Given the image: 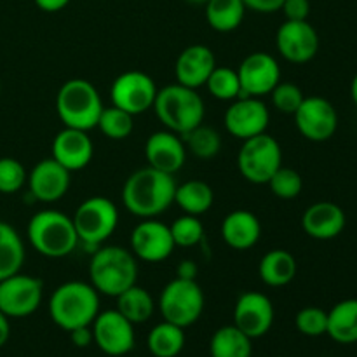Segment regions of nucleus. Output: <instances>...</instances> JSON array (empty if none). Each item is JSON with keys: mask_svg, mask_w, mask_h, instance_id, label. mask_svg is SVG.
<instances>
[{"mask_svg": "<svg viewBox=\"0 0 357 357\" xmlns=\"http://www.w3.org/2000/svg\"><path fill=\"white\" fill-rule=\"evenodd\" d=\"M176 180L155 167H142L126 180L122 204L138 218H157L174 204Z\"/></svg>", "mask_w": 357, "mask_h": 357, "instance_id": "nucleus-1", "label": "nucleus"}, {"mask_svg": "<svg viewBox=\"0 0 357 357\" xmlns=\"http://www.w3.org/2000/svg\"><path fill=\"white\" fill-rule=\"evenodd\" d=\"M100 314V293L91 282L68 281L59 284L49 298V316L65 331L91 326Z\"/></svg>", "mask_w": 357, "mask_h": 357, "instance_id": "nucleus-2", "label": "nucleus"}, {"mask_svg": "<svg viewBox=\"0 0 357 357\" xmlns=\"http://www.w3.org/2000/svg\"><path fill=\"white\" fill-rule=\"evenodd\" d=\"M138 281V261L131 250L100 246L89 261V282L100 295L117 298Z\"/></svg>", "mask_w": 357, "mask_h": 357, "instance_id": "nucleus-3", "label": "nucleus"}, {"mask_svg": "<svg viewBox=\"0 0 357 357\" xmlns=\"http://www.w3.org/2000/svg\"><path fill=\"white\" fill-rule=\"evenodd\" d=\"M152 108L164 128L180 136L201 126L206 117L204 100L197 89L181 86L178 82L157 91Z\"/></svg>", "mask_w": 357, "mask_h": 357, "instance_id": "nucleus-4", "label": "nucleus"}, {"mask_svg": "<svg viewBox=\"0 0 357 357\" xmlns=\"http://www.w3.org/2000/svg\"><path fill=\"white\" fill-rule=\"evenodd\" d=\"M28 243L45 258H65L79 246L72 216L56 209H42L28 222Z\"/></svg>", "mask_w": 357, "mask_h": 357, "instance_id": "nucleus-5", "label": "nucleus"}, {"mask_svg": "<svg viewBox=\"0 0 357 357\" xmlns=\"http://www.w3.org/2000/svg\"><path fill=\"white\" fill-rule=\"evenodd\" d=\"M105 105L100 91L86 79H70L56 94V112L65 128L87 131L98 126Z\"/></svg>", "mask_w": 357, "mask_h": 357, "instance_id": "nucleus-6", "label": "nucleus"}, {"mask_svg": "<svg viewBox=\"0 0 357 357\" xmlns=\"http://www.w3.org/2000/svg\"><path fill=\"white\" fill-rule=\"evenodd\" d=\"M72 220L79 243L93 255L117 229L119 209L108 197L94 195L75 209Z\"/></svg>", "mask_w": 357, "mask_h": 357, "instance_id": "nucleus-7", "label": "nucleus"}, {"mask_svg": "<svg viewBox=\"0 0 357 357\" xmlns=\"http://www.w3.org/2000/svg\"><path fill=\"white\" fill-rule=\"evenodd\" d=\"M157 307L164 321L185 330L201 319L206 307V296L197 281L174 278L160 291Z\"/></svg>", "mask_w": 357, "mask_h": 357, "instance_id": "nucleus-8", "label": "nucleus"}, {"mask_svg": "<svg viewBox=\"0 0 357 357\" xmlns=\"http://www.w3.org/2000/svg\"><path fill=\"white\" fill-rule=\"evenodd\" d=\"M281 166L282 149L274 136L261 132L244 139L237 155V167L244 180L255 185H267Z\"/></svg>", "mask_w": 357, "mask_h": 357, "instance_id": "nucleus-9", "label": "nucleus"}, {"mask_svg": "<svg viewBox=\"0 0 357 357\" xmlns=\"http://www.w3.org/2000/svg\"><path fill=\"white\" fill-rule=\"evenodd\" d=\"M157 91L159 89L149 73L129 70L115 77L112 82V105L131 115H142L153 107Z\"/></svg>", "mask_w": 357, "mask_h": 357, "instance_id": "nucleus-10", "label": "nucleus"}, {"mask_svg": "<svg viewBox=\"0 0 357 357\" xmlns=\"http://www.w3.org/2000/svg\"><path fill=\"white\" fill-rule=\"evenodd\" d=\"M44 284L40 279L17 274L0 281V312L7 317H28L40 307Z\"/></svg>", "mask_w": 357, "mask_h": 357, "instance_id": "nucleus-11", "label": "nucleus"}, {"mask_svg": "<svg viewBox=\"0 0 357 357\" xmlns=\"http://www.w3.org/2000/svg\"><path fill=\"white\" fill-rule=\"evenodd\" d=\"M129 246L136 260L160 264L173 255L176 244L171 236L169 225L155 218H146L132 229Z\"/></svg>", "mask_w": 357, "mask_h": 357, "instance_id": "nucleus-12", "label": "nucleus"}, {"mask_svg": "<svg viewBox=\"0 0 357 357\" xmlns=\"http://www.w3.org/2000/svg\"><path fill=\"white\" fill-rule=\"evenodd\" d=\"M271 122V112L261 98L241 96L230 101L223 115L225 129L237 139H248L267 132Z\"/></svg>", "mask_w": 357, "mask_h": 357, "instance_id": "nucleus-13", "label": "nucleus"}, {"mask_svg": "<svg viewBox=\"0 0 357 357\" xmlns=\"http://www.w3.org/2000/svg\"><path fill=\"white\" fill-rule=\"evenodd\" d=\"M94 344L103 354L121 357L135 347V324L129 323L117 309L105 310L91 324Z\"/></svg>", "mask_w": 357, "mask_h": 357, "instance_id": "nucleus-14", "label": "nucleus"}, {"mask_svg": "<svg viewBox=\"0 0 357 357\" xmlns=\"http://www.w3.org/2000/svg\"><path fill=\"white\" fill-rule=\"evenodd\" d=\"M296 129L310 142H326L338 128V114L333 103L321 96H305L293 114Z\"/></svg>", "mask_w": 357, "mask_h": 357, "instance_id": "nucleus-15", "label": "nucleus"}, {"mask_svg": "<svg viewBox=\"0 0 357 357\" xmlns=\"http://www.w3.org/2000/svg\"><path fill=\"white\" fill-rule=\"evenodd\" d=\"M243 96L261 98L272 93L281 82V66L271 52L257 51L248 54L237 68Z\"/></svg>", "mask_w": 357, "mask_h": 357, "instance_id": "nucleus-16", "label": "nucleus"}, {"mask_svg": "<svg viewBox=\"0 0 357 357\" xmlns=\"http://www.w3.org/2000/svg\"><path fill=\"white\" fill-rule=\"evenodd\" d=\"M275 319L274 303L265 293L246 291L234 307V326L255 340L271 331Z\"/></svg>", "mask_w": 357, "mask_h": 357, "instance_id": "nucleus-17", "label": "nucleus"}, {"mask_svg": "<svg viewBox=\"0 0 357 357\" xmlns=\"http://www.w3.org/2000/svg\"><path fill=\"white\" fill-rule=\"evenodd\" d=\"M278 51L286 61L302 65L316 58L319 51V35L309 21H288L275 33Z\"/></svg>", "mask_w": 357, "mask_h": 357, "instance_id": "nucleus-18", "label": "nucleus"}, {"mask_svg": "<svg viewBox=\"0 0 357 357\" xmlns=\"http://www.w3.org/2000/svg\"><path fill=\"white\" fill-rule=\"evenodd\" d=\"M72 173L52 157L40 160L28 174V192L38 202H56L68 194Z\"/></svg>", "mask_w": 357, "mask_h": 357, "instance_id": "nucleus-19", "label": "nucleus"}, {"mask_svg": "<svg viewBox=\"0 0 357 357\" xmlns=\"http://www.w3.org/2000/svg\"><path fill=\"white\" fill-rule=\"evenodd\" d=\"M51 157L70 173L87 167L94 157V143L89 132L73 128L61 129L52 139Z\"/></svg>", "mask_w": 357, "mask_h": 357, "instance_id": "nucleus-20", "label": "nucleus"}, {"mask_svg": "<svg viewBox=\"0 0 357 357\" xmlns=\"http://www.w3.org/2000/svg\"><path fill=\"white\" fill-rule=\"evenodd\" d=\"M145 159L150 167L176 174L187 160V146L183 138L173 131H155L145 143Z\"/></svg>", "mask_w": 357, "mask_h": 357, "instance_id": "nucleus-21", "label": "nucleus"}, {"mask_svg": "<svg viewBox=\"0 0 357 357\" xmlns=\"http://www.w3.org/2000/svg\"><path fill=\"white\" fill-rule=\"evenodd\" d=\"M215 66V52L208 45H188L176 58V65H174L176 82L181 86L192 87V89H199V87L206 86Z\"/></svg>", "mask_w": 357, "mask_h": 357, "instance_id": "nucleus-22", "label": "nucleus"}, {"mask_svg": "<svg viewBox=\"0 0 357 357\" xmlns=\"http://www.w3.org/2000/svg\"><path fill=\"white\" fill-rule=\"evenodd\" d=\"M302 227L307 236L312 237V239H335L345 229V213L335 202H314L303 213Z\"/></svg>", "mask_w": 357, "mask_h": 357, "instance_id": "nucleus-23", "label": "nucleus"}, {"mask_svg": "<svg viewBox=\"0 0 357 357\" xmlns=\"http://www.w3.org/2000/svg\"><path fill=\"white\" fill-rule=\"evenodd\" d=\"M222 237L229 248L236 251H248L261 237V223L255 213L248 209L230 211L222 222Z\"/></svg>", "mask_w": 357, "mask_h": 357, "instance_id": "nucleus-24", "label": "nucleus"}, {"mask_svg": "<svg viewBox=\"0 0 357 357\" xmlns=\"http://www.w3.org/2000/svg\"><path fill=\"white\" fill-rule=\"evenodd\" d=\"M296 271H298V265H296L295 257L286 250L268 251L258 265V275L271 288L288 286L296 278Z\"/></svg>", "mask_w": 357, "mask_h": 357, "instance_id": "nucleus-25", "label": "nucleus"}, {"mask_svg": "<svg viewBox=\"0 0 357 357\" xmlns=\"http://www.w3.org/2000/svg\"><path fill=\"white\" fill-rule=\"evenodd\" d=\"M335 342L351 345L357 342V298H349L338 302L328 312V330Z\"/></svg>", "mask_w": 357, "mask_h": 357, "instance_id": "nucleus-26", "label": "nucleus"}, {"mask_svg": "<svg viewBox=\"0 0 357 357\" xmlns=\"http://www.w3.org/2000/svg\"><path fill=\"white\" fill-rule=\"evenodd\" d=\"M215 192L206 181L190 180L176 185L174 192V204L180 206L185 215L201 216L213 208Z\"/></svg>", "mask_w": 357, "mask_h": 357, "instance_id": "nucleus-27", "label": "nucleus"}, {"mask_svg": "<svg viewBox=\"0 0 357 357\" xmlns=\"http://www.w3.org/2000/svg\"><path fill=\"white\" fill-rule=\"evenodd\" d=\"M248 335H244L234 324L222 326L213 333L209 342V354L211 357H251L253 344Z\"/></svg>", "mask_w": 357, "mask_h": 357, "instance_id": "nucleus-28", "label": "nucleus"}, {"mask_svg": "<svg viewBox=\"0 0 357 357\" xmlns=\"http://www.w3.org/2000/svg\"><path fill=\"white\" fill-rule=\"evenodd\" d=\"M204 6L208 24L220 33L237 30L248 10L243 0H208Z\"/></svg>", "mask_w": 357, "mask_h": 357, "instance_id": "nucleus-29", "label": "nucleus"}, {"mask_svg": "<svg viewBox=\"0 0 357 357\" xmlns=\"http://www.w3.org/2000/svg\"><path fill=\"white\" fill-rule=\"evenodd\" d=\"M24 264V244L9 223L0 222V281L21 272Z\"/></svg>", "mask_w": 357, "mask_h": 357, "instance_id": "nucleus-30", "label": "nucleus"}, {"mask_svg": "<svg viewBox=\"0 0 357 357\" xmlns=\"http://www.w3.org/2000/svg\"><path fill=\"white\" fill-rule=\"evenodd\" d=\"M146 347L153 357H178L185 347V330L162 321L150 330Z\"/></svg>", "mask_w": 357, "mask_h": 357, "instance_id": "nucleus-31", "label": "nucleus"}, {"mask_svg": "<svg viewBox=\"0 0 357 357\" xmlns=\"http://www.w3.org/2000/svg\"><path fill=\"white\" fill-rule=\"evenodd\" d=\"M117 310L132 324H143L153 316L155 300L142 286L135 284L117 296Z\"/></svg>", "mask_w": 357, "mask_h": 357, "instance_id": "nucleus-32", "label": "nucleus"}, {"mask_svg": "<svg viewBox=\"0 0 357 357\" xmlns=\"http://www.w3.org/2000/svg\"><path fill=\"white\" fill-rule=\"evenodd\" d=\"M181 138L187 146V152H192L197 159H213L222 149L220 132L211 126H204V122Z\"/></svg>", "mask_w": 357, "mask_h": 357, "instance_id": "nucleus-33", "label": "nucleus"}, {"mask_svg": "<svg viewBox=\"0 0 357 357\" xmlns=\"http://www.w3.org/2000/svg\"><path fill=\"white\" fill-rule=\"evenodd\" d=\"M206 87H208L209 94L220 101H234L243 96L237 70L230 68V66L216 65L206 82Z\"/></svg>", "mask_w": 357, "mask_h": 357, "instance_id": "nucleus-34", "label": "nucleus"}, {"mask_svg": "<svg viewBox=\"0 0 357 357\" xmlns=\"http://www.w3.org/2000/svg\"><path fill=\"white\" fill-rule=\"evenodd\" d=\"M135 115L128 114L126 110L117 107H105L101 112L100 119H98L96 128L107 136L108 139H115V142H121L131 136L132 129H135Z\"/></svg>", "mask_w": 357, "mask_h": 357, "instance_id": "nucleus-35", "label": "nucleus"}, {"mask_svg": "<svg viewBox=\"0 0 357 357\" xmlns=\"http://www.w3.org/2000/svg\"><path fill=\"white\" fill-rule=\"evenodd\" d=\"M169 229L174 244L180 248H194L204 239V225L199 220V216H180L171 223Z\"/></svg>", "mask_w": 357, "mask_h": 357, "instance_id": "nucleus-36", "label": "nucleus"}, {"mask_svg": "<svg viewBox=\"0 0 357 357\" xmlns=\"http://www.w3.org/2000/svg\"><path fill=\"white\" fill-rule=\"evenodd\" d=\"M267 185L275 197L282 199V201H291V199L298 197L300 192H302L303 178L300 176V173L296 169L281 166L272 174Z\"/></svg>", "mask_w": 357, "mask_h": 357, "instance_id": "nucleus-37", "label": "nucleus"}, {"mask_svg": "<svg viewBox=\"0 0 357 357\" xmlns=\"http://www.w3.org/2000/svg\"><path fill=\"white\" fill-rule=\"evenodd\" d=\"M28 173L23 164L13 157L0 159V194H16L26 185Z\"/></svg>", "mask_w": 357, "mask_h": 357, "instance_id": "nucleus-38", "label": "nucleus"}, {"mask_svg": "<svg viewBox=\"0 0 357 357\" xmlns=\"http://www.w3.org/2000/svg\"><path fill=\"white\" fill-rule=\"evenodd\" d=\"M295 326L305 337H321L328 330V312L319 307H305L298 310L295 317Z\"/></svg>", "mask_w": 357, "mask_h": 357, "instance_id": "nucleus-39", "label": "nucleus"}, {"mask_svg": "<svg viewBox=\"0 0 357 357\" xmlns=\"http://www.w3.org/2000/svg\"><path fill=\"white\" fill-rule=\"evenodd\" d=\"M272 100V105L278 112L286 115H293L303 101V93L296 84L293 82H279L268 94Z\"/></svg>", "mask_w": 357, "mask_h": 357, "instance_id": "nucleus-40", "label": "nucleus"}, {"mask_svg": "<svg viewBox=\"0 0 357 357\" xmlns=\"http://www.w3.org/2000/svg\"><path fill=\"white\" fill-rule=\"evenodd\" d=\"M281 10L288 21H305L310 14V2L309 0H284Z\"/></svg>", "mask_w": 357, "mask_h": 357, "instance_id": "nucleus-41", "label": "nucleus"}, {"mask_svg": "<svg viewBox=\"0 0 357 357\" xmlns=\"http://www.w3.org/2000/svg\"><path fill=\"white\" fill-rule=\"evenodd\" d=\"M246 9L253 10V13L261 14H272L275 10H281V6L284 0H243Z\"/></svg>", "mask_w": 357, "mask_h": 357, "instance_id": "nucleus-42", "label": "nucleus"}, {"mask_svg": "<svg viewBox=\"0 0 357 357\" xmlns=\"http://www.w3.org/2000/svg\"><path fill=\"white\" fill-rule=\"evenodd\" d=\"M68 333H70V340H72V344L75 345V347H79V349L89 347V345L94 342L93 328H91V326L75 328V330L68 331Z\"/></svg>", "mask_w": 357, "mask_h": 357, "instance_id": "nucleus-43", "label": "nucleus"}, {"mask_svg": "<svg viewBox=\"0 0 357 357\" xmlns=\"http://www.w3.org/2000/svg\"><path fill=\"white\" fill-rule=\"evenodd\" d=\"M199 274V267L195 261L192 260H183L178 264L176 267V278L180 279H190V281H195Z\"/></svg>", "mask_w": 357, "mask_h": 357, "instance_id": "nucleus-44", "label": "nucleus"}, {"mask_svg": "<svg viewBox=\"0 0 357 357\" xmlns=\"http://www.w3.org/2000/svg\"><path fill=\"white\" fill-rule=\"evenodd\" d=\"M33 2L44 13H58L68 6L70 0H33Z\"/></svg>", "mask_w": 357, "mask_h": 357, "instance_id": "nucleus-45", "label": "nucleus"}, {"mask_svg": "<svg viewBox=\"0 0 357 357\" xmlns=\"http://www.w3.org/2000/svg\"><path fill=\"white\" fill-rule=\"evenodd\" d=\"M10 337V324H9V317L6 316L3 312H0V347L7 344Z\"/></svg>", "mask_w": 357, "mask_h": 357, "instance_id": "nucleus-46", "label": "nucleus"}, {"mask_svg": "<svg viewBox=\"0 0 357 357\" xmlns=\"http://www.w3.org/2000/svg\"><path fill=\"white\" fill-rule=\"evenodd\" d=\"M351 96H352V100H354V103L357 105V73H356L354 80H352V84H351Z\"/></svg>", "mask_w": 357, "mask_h": 357, "instance_id": "nucleus-47", "label": "nucleus"}, {"mask_svg": "<svg viewBox=\"0 0 357 357\" xmlns=\"http://www.w3.org/2000/svg\"><path fill=\"white\" fill-rule=\"evenodd\" d=\"M188 3H195V6H199V3H206L208 0H187Z\"/></svg>", "mask_w": 357, "mask_h": 357, "instance_id": "nucleus-48", "label": "nucleus"}, {"mask_svg": "<svg viewBox=\"0 0 357 357\" xmlns=\"http://www.w3.org/2000/svg\"><path fill=\"white\" fill-rule=\"evenodd\" d=\"M278 357H284V356H278Z\"/></svg>", "mask_w": 357, "mask_h": 357, "instance_id": "nucleus-49", "label": "nucleus"}]
</instances>
